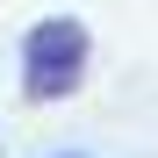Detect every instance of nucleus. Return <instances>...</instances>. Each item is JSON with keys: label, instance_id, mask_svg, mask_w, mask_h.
<instances>
[{"label": "nucleus", "instance_id": "nucleus-1", "mask_svg": "<svg viewBox=\"0 0 158 158\" xmlns=\"http://www.w3.org/2000/svg\"><path fill=\"white\" fill-rule=\"evenodd\" d=\"M86 65H94V36L79 15H43L22 36V94L29 101H72L86 86Z\"/></svg>", "mask_w": 158, "mask_h": 158}, {"label": "nucleus", "instance_id": "nucleus-2", "mask_svg": "<svg viewBox=\"0 0 158 158\" xmlns=\"http://www.w3.org/2000/svg\"><path fill=\"white\" fill-rule=\"evenodd\" d=\"M50 158H86V151H50Z\"/></svg>", "mask_w": 158, "mask_h": 158}]
</instances>
